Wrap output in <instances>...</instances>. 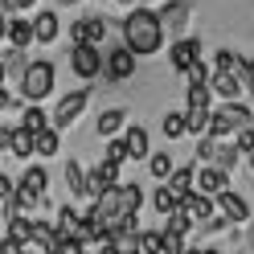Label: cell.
I'll return each mask as SVG.
<instances>
[{
    "instance_id": "12",
    "label": "cell",
    "mask_w": 254,
    "mask_h": 254,
    "mask_svg": "<svg viewBox=\"0 0 254 254\" xmlns=\"http://www.w3.org/2000/svg\"><path fill=\"white\" fill-rule=\"evenodd\" d=\"M217 209H221V217H226V221H234V226L250 221V205H246L242 197H238V193H230V189L217 197Z\"/></svg>"
},
{
    "instance_id": "19",
    "label": "cell",
    "mask_w": 254,
    "mask_h": 254,
    "mask_svg": "<svg viewBox=\"0 0 254 254\" xmlns=\"http://www.w3.org/2000/svg\"><path fill=\"white\" fill-rule=\"evenodd\" d=\"M185 131L197 135V139H205V135H209V111H205V107L185 111Z\"/></svg>"
},
{
    "instance_id": "27",
    "label": "cell",
    "mask_w": 254,
    "mask_h": 254,
    "mask_svg": "<svg viewBox=\"0 0 254 254\" xmlns=\"http://www.w3.org/2000/svg\"><path fill=\"white\" fill-rule=\"evenodd\" d=\"M160 131H164L168 139H181V135H185V111H168V115L160 119Z\"/></svg>"
},
{
    "instance_id": "38",
    "label": "cell",
    "mask_w": 254,
    "mask_h": 254,
    "mask_svg": "<svg viewBox=\"0 0 254 254\" xmlns=\"http://www.w3.org/2000/svg\"><path fill=\"white\" fill-rule=\"evenodd\" d=\"M33 4H37V0H0V17H4V12H25Z\"/></svg>"
},
{
    "instance_id": "37",
    "label": "cell",
    "mask_w": 254,
    "mask_h": 254,
    "mask_svg": "<svg viewBox=\"0 0 254 254\" xmlns=\"http://www.w3.org/2000/svg\"><path fill=\"white\" fill-rule=\"evenodd\" d=\"M152 201H156V209H160L164 217H168V213H177V201L168 197V189H156V197H152Z\"/></svg>"
},
{
    "instance_id": "13",
    "label": "cell",
    "mask_w": 254,
    "mask_h": 254,
    "mask_svg": "<svg viewBox=\"0 0 254 254\" xmlns=\"http://www.w3.org/2000/svg\"><path fill=\"white\" fill-rule=\"evenodd\" d=\"M164 189H168V197L181 205L189 193H193V168H172V177H168V185H164Z\"/></svg>"
},
{
    "instance_id": "36",
    "label": "cell",
    "mask_w": 254,
    "mask_h": 254,
    "mask_svg": "<svg viewBox=\"0 0 254 254\" xmlns=\"http://www.w3.org/2000/svg\"><path fill=\"white\" fill-rule=\"evenodd\" d=\"M94 172H99V181H103V189H115V185H119V168H115V164H107V160H99V168H94Z\"/></svg>"
},
{
    "instance_id": "11",
    "label": "cell",
    "mask_w": 254,
    "mask_h": 254,
    "mask_svg": "<svg viewBox=\"0 0 254 254\" xmlns=\"http://www.w3.org/2000/svg\"><path fill=\"white\" fill-rule=\"evenodd\" d=\"M86 107V90H74V94H66V99L58 103V111H54V131H62V127H70L74 119H78V111Z\"/></svg>"
},
{
    "instance_id": "2",
    "label": "cell",
    "mask_w": 254,
    "mask_h": 254,
    "mask_svg": "<svg viewBox=\"0 0 254 254\" xmlns=\"http://www.w3.org/2000/svg\"><path fill=\"white\" fill-rule=\"evenodd\" d=\"M123 45L131 50L135 58H152V54H160V45H164V29L160 21H156V12L152 8H131L127 12V21H123Z\"/></svg>"
},
{
    "instance_id": "21",
    "label": "cell",
    "mask_w": 254,
    "mask_h": 254,
    "mask_svg": "<svg viewBox=\"0 0 254 254\" xmlns=\"http://www.w3.org/2000/svg\"><path fill=\"white\" fill-rule=\"evenodd\" d=\"M29 238H33V217H25V213H17V217H8V242H17V246H25Z\"/></svg>"
},
{
    "instance_id": "33",
    "label": "cell",
    "mask_w": 254,
    "mask_h": 254,
    "mask_svg": "<svg viewBox=\"0 0 254 254\" xmlns=\"http://www.w3.org/2000/svg\"><path fill=\"white\" fill-rule=\"evenodd\" d=\"M189 78V86H209V70H205V62H193V66L185 70Z\"/></svg>"
},
{
    "instance_id": "7",
    "label": "cell",
    "mask_w": 254,
    "mask_h": 254,
    "mask_svg": "<svg viewBox=\"0 0 254 254\" xmlns=\"http://www.w3.org/2000/svg\"><path fill=\"white\" fill-rule=\"evenodd\" d=\"M70 41L74 45H99L107 41V17H82V21H74L70 25Z\"/></svg>"
},
{
    "instance_id": "45",
    "label": "cell",
    "mask_w": 254,
    "mask_h": 254,
    "mask_svg": "<svg viewBox=\"0 0 254 254\" xmlns=\"http://www.w3.org/2000/svg\"><path fill=\"white\" fill-rule=\"evenodd\" d=\"M115 254H139V250H115Z\"/></svg>"
},
{
    "instance_id": "18",
    "label": "cell",
    "mask_w": 254,
    "mask_h": 254,
    "mask_svg": "<svg viewBox=\"0 0 254 254\" xmlns=\"http://www.w3.org/2000/svg\"><path fill=\"white\" fill-rule=\"evenodd\" d=\"M209 94H221L226 103H234L238 94H242V86H238L234 74H213V78H209Z\"/></svg>"
},
{
    "instance_id": "10",
    "label": "cell",
    "mask_w": 254,
    "mask_h": 254,
    "mask_svg": "<svg viewBox=\"0 0 254 254\" xmlns=\"http://www.w3.org/2000/svg\"><path fill=\"white\" fill-rule=\"evenodd\" d=\"M193 62H201V37H181L168 50V66L172 70H189Z\"/></svg>"
},
{
    "instance_id": "43",
    "label": "cell",
    "mask_w": 254,
    "mask_h": 254,
    "mask_svg": "<svg viewBox=\"0 0 254 254\" xmlns=\"http://www.w3.org/2000/svg\"><path fill=\"white\" fill-rule=\"evenodd\" d=\"M4 135H8V131H4V127H0V152H4Z\"/></svg>"
},
{
    "instance_id": "28",
    "label": "cell",
    "mask_w": 254,
    "mask_h": 254,
    "mask_svg": "<svg viewBox=\"0 0 254 254\" xmlns=\"http://www.w3.org/2000/svg\"><path fill=\"white\" fill-rule=\"evenodd\" d=\"M33 152L37 156H54L58 152V131H54V127H45V131L33 135Z\"/></svg>"
},
{
    "instance_id": "34",
    "label": "cell",
    "mask_w": 254,
    "mask_h": 254,
    "mask_svg": "<svg viewBox=\"0 0 254 254\" xmlns=\"http://www.w3.org/2000/svg\"><path fill=\"white\" fill-rule=\"evenodd\" d=\"M103 160H107V164H115V168L127 160V148H123V139H111V144H107V152H103Z\"/></svg>"
},
{
    "instance_id": "42",
    "label": "cell",
    "mask_w": 254,
    "mask_h": 254,
    "mask_svg": "<svg viewBox=\"0 0 254 254\" xmlns=\"http://www.w3.org/2000/svg\"><path fill=\"white\" fill-rule=\"evenodd\" d=\"M4 37H8V21L0 17V41H4Z\"/></svg>"
},
{
    "instance_id": "16",
    "label": "cell",
    "mask_w": 254,
    "mask_h": 254,
    "mask_svg": "<svg viewBox=\"0 0 254 254\" xmlns=\"http://www.w3.org/2000/svg\"><path fill=\"white\" fill-rule=\"evenodd\" d=\"M238 127H234V115H230V107H221V111H209V139L217 144V139H226L234 135Z\"/></svg>"
},
{
    "instance_id": "17",
    "label": "cell",
    "mask_w": 254,
    "mask_h": 254,
    "mask_svg": "<svg viewBox=\"0 0 254 254\" xmlns=\"http://www.w3.org/2000/svg\"><path fill=\"white\" fill-rule=\"evenodd\" d=\"M54 37H58V12H37V21H33V41L50 45Z\"/></svg>"
},
{
    "instance_id": "32",
    "label": "cell",
    "mask_w": 254,
    "mask_h": 254,
    "mask_svg": "<svg viewBox=\"0 0 254 254\" xmlns=\"http://www.w3.org/2000/svg\"><path fill=\"white\" fill-rule=\"evenodd\" d=\"M185 99H189V111H197V107L209 111V86H189Z\"/></svg>"
},
{
    "instance_id": "6",
    "label": "cell",
    "mask_w": 254,
    "mask_h": 254,
    "mask_svg": "<svg viewBox=\"0 0 254 254\" xmlns=\"http://www.w3.org/2000/svg\"><path fill=\"white\" fill-rule=\"evenodd\" d=\"M70 70L82 78V82H90V78L103 74V54L94 50V45H74L70 50Z\"/></svg>"
},
{
    "instance_id": "39",
    "label": "cell",
    "mask_w": 254,
    "mask_h": 254,
    "mask_svg": "<svg viewBox=\"0 0 254 254\" xmlns=\"http://www.w3.org/2000/svg\"><path fill=\"white\" fill-rule=\"evenodd\" d=\"M213 148H217V144H213L209 135H205L201 144H197V160H201V164H209V160H213Z\"/></svg>"
},
{
    "instance_id": "3",
    "label": "cell",
    "mask_w": 254,
    "mask_h": 254,
    "mask_svg": "<svg viewBox=\"0 0 254 254\" xmlns=\"http://www.w3.org/2000/svg\"><path fill=\"white\" fill-rule=\"evenodd\" d=\"M50 90H54V62H45V58H41V62H29V70H25V78H21V94L37 107Z\"/></svg>"
},
{
    "instance_id": "41",
    "label": "cell",
    "mask_w": 254,
    "mask_h": 254,
    "mask_svg": "<svg viewBox=\"0 0 254 254\" xmlns=\"http://www.w3.org/2000/svg\"><path fill=\"white\" fill-rule=\"evenodd\" d=\"M8 107H12V94H8V90H0V111H8Z\"/></svg>"
},
{
    "instance_id": "14",
    "label": "cell",
    "mask_w": 254,
    "mask_h": 254,
    "mask_svg": "<svg viewBox=\"0 0 254 254\" xmlns=\"http://www.w3.org/2000/svg\"><path fill=\"white\" fill-rule=\"evenodd\" d=\"M4 152H12L17 160H29V156H33V135H29L25 127H12L4 135Z\"/></svg>"
},
{
    "instance_id": "47",
    "label": "cell",
    "mask_w": 254,
    "mask_h": 254,
    "mask_svg": "<svg viewBox=\"0 0 254 254\" xmlns=\"http://www.w3.org/2000/svg\"><path fill=\"white\" fill-rule=\"evenodd\" d=\"M62 4H78V0H62Z\"/></svg>"
},
{
    "instance_id": "29",
    "label": "cell",
    "mask_w": 254,
    "mask_h": 254,
    "mask_svg": "<svg viewBox=\"0 0 254 254\" xmlns=\"http://www.w3.org/2000/svg\"><path fill=\"white\" fill-rule=\"evenodd\" d=\"M148 172H152L156 181H168V177H172V156H168V152H156L152 160H148Z\"/></svg>"
},
{
    "instance_id": "35",
    "label": "cell",
    "mask_w": 254,
    "mask_h": 254,
    "mask_svg": "<svg viewBox=\"0 0 254 254\" xmlns=\"http://www.w3.org/2000/svg\"><path fill=\"white\" fill-rule=\"evenodd\" d=\"M66 185H70V193H74V197L82 193V164H78V160L66 164Z\"/></svg>"
},
{
    "instance_id": "20",
    "label": "cell",
    "mask_w": 254,
    "mask_h": 254,
    "mask_svg": "<svg viewBox=\"0 0 254 254\" xmlns=\"http://www.w3.org/2000/svg\"><path fill=\"white\" fill-rule=\"evenodd\" d=\"M123 119H127V111H119V107L99 111V123H94V131H99V135H115L119 127H123Z\"/></svg>"
},
{
    "instance_id": "48",
    "label": "cell",
    "mask_w": 254,
    "mask_h": 254,
    "mask_svg": "<svg viewBox=\"0 0 254 254\" xmlns=\"http://www.w3.org/2000/svg\"><path fill=\"white\" fill-rule=\"evenodd\" d=\"M119 4H135V0H119Z\"/></svg>"
},
{
    "instance_id": "25",
    "label": "cell",
    "mask_w": 254,
    "mask_h": 254,
    "mask_svg": "<svg viewBox=\"0 0 254 254\" xmlns=\"http://www.w3.org/2000/svg\"><path fill=\"white\" fill-rule=\"evenodd\" d=\"M135 250H139V254H164L160 230H139V234H135Z\"/></svg>"
},
{
    "instance_id": "51",
    "label": "cell",
    "mask_w": 254,
    "mask_h": 254,
    "mask_svg": "<svg viewBox=\"0 0 254 254\" xmlns=\"http://www.w3.org/2000/svg\"><path fill=\"white\" fill-rule=\"evenodd\" d=\"M246 90H250V94H254V82H250V86H246Z\"/></svg>"
},
{
    "instance_id": "9",
    "label": "cell",
    "mask_w": 254,
    "mask_h": 254,
    "mask_svg": "<svg viewBox=\"0 0 254 254\" xmlns=\"http://www.w3.org/2000/svg\"><path fill=\"white\" fill-rule=\"evenodd\" d=\"M189 4L185 0H168V4H160V12H156V21H160L164 33H185V25H189Z\"/></svg>"
},
{
    "instance_id": "26",
    "label": "cell",
    "mask_w": 254,
    "mask_h": 254,
    "mask_svg": "<svg viewBox=\"0 0 254 254\" xmlns=\"http://www.w3.org/2000/svg\"><path fill=\"white\" fill-rule=\"evenodd\" d=\"M21 119H25L21 127H25L29 135H37V131H45V127H50V115H45L41 107H25V115H21Z\"/></svg>"
},
{
    "instance_id": "49",
    "label": "cell",
    "mask_w": 254,
    "mask_h": 254,
    "mask_svg": "<svg viewBox=\"0 0 254 254\" xmlns=\"http://www.w3.org/2000/svg\"><path fill=\"white\" fill-rule=\"evenodd\" d=\"M144 4H152V0H139V8H144Z\"/></svg>"
},
{
    "instance_id": "46",
    "label": "cell",
    "mask_w": 254,
    "mask_h": 254,
    "mask_svg": "<svg viewBox=\"0 0 254 254\" xmlns=\"http://www.w3.org/2000/svg\"><path fill=\"white\" fill-rule=\"evenodd\" d=\"M250 246H254V226H250Z\"/></svg>"
},
{
    "instance_id": "8",
    "label": "cell",
    "mask_w": 254,
    "mask_h": 254,
    "mask_svg": "<svg viewBox=\"0 0 254 254\" xmlns=\"http://www.w3.org/2000/svg\"><path fill=\"white\" fill-rule=\"evenodd\" d=\"M230 189V177L226 172H217L213 164H201V172H193V193H201V197H221Z\"/></svg>"
},
{
    "instance_id": "30",
    "label": "cell",
    "mask_w": 254,
    "mask_h": 254,
    "mask_svg": "<svg viewBox=\"0 0 254 254\" xmlns=\"http://www.w3.org/2000/svg\"><path fill=\"white\" fill-rule=\"evenodd\" d=\"M189 230H193V226H189V217L177 209V213H168V221H164V230H160V234H172V238H181V242H185V234H189Z\"/></svg>"
},
{
    "instance_id": "40",
    "label": "cell",
    "mask_w": 254,
    "mask_h": 254,
    "mask_svg": "<svg viewBox=\"0 0 254 254\" xmlns=\"http://www.w3.org/2000/svg\"><path fill=\"white\" fill-rule=\"evenodd\" d=\"M12 193H17V181H12V177H4V172H0V201H8Z\"/></svg>"
},
{
    "instance_id": "1",
    "label": "cell",
    "mask_w": 254,
    "mask_h": 254,
    "mask_svg": "<svg viewBox=\"0 0 254 254\" xmlns=\"http://www.w3.org/2000/svg\"><path fill=\"white\" fill-rule=\"evenodd\" d=\"M139 205H144V189H139V185H115V189H107V193L90 205L86 217H90L103 234H111V238H119V234H139V230H135Z\"/></svg>"
},
{
    "instance_id": "24",
    "label": "cell",
    "mask_w": 254,
    "mask_h": 254,
    "mask_svg": "<svg viewBox=\"0 0 254 254\" xmlns=\"http://www.w3.org/2000/svg\"><path fill=\"white\" fill-rule=\"evenodd\" d=\"M8 41H12V50L25 54V45L33 41V21H8Z\"/></svg>"
},
{
    "instance_id": "44",
    "label": "cell",
    "mask_w": 254,
    "mask_h": 254,
    "mask_svg": "<svg viewBox=\"0 0 254 254\" xmlns=\"http://www.w3.org/2000/svg\"><path fill=\"white\" fill-rule=\"evenodd\" d=\"M0 86H4V62H0Z\"/></svg>"
},
{
    "instance_id": "4",
    "label": "cell",
    "mask_w": 254,
    "mask_h": 254,
    "mask_svg": "<svg viewBox=\"0 0 254 254\" xmlns=\"http://www.w3.org/2000/svg\"><path fill=\"white\" fill-rule=\"evenodd\" d=\"M177 209L189 217V226H205V230H221V221H217V213H213V201L209 197H201V193H189Z\"/></svg>"
},
{
    "instance_id": "5",
    "label": "cell",
    "mask_w": 254,
    "mask_h": 254,
    "mask_svg": "<svg viewBox=\"0 0 254 254\" xmlns=\"http://www.w3.org/2000/svg\"><path fill=\"white\" fill-rule=\"evenodd\" d=\"M103 70H107V82H127L135 74V54L127 45H115L111 54H103Z\"/></svg>"
},
{
    "instance_id": "15",
    "label": "cell",
    "mask_w": 254,
    "mask_h": 254,
    "mask_svg": "<svg viewBox=\"0 0 254 254\" xmlns=\"http://www.w3.org/2000/svg\"><path fill=\"white\" fill-rule=\"evenodd\" d=\"M123 148H127V160H144V156H148V131L139 123H131L127 135H123Z\"/></svg>"
},
{
    "instance_id": "22",
    "label": "cell",
    "mask_w": 254,
    "mask_h": 254,
    "mask_svg": "<svg viewBox=\"0 0 254 254\" xmlns=\"http://www.w3.org/2000/svg\"><path fill=\"white\" fill-rule=\"evenodd\" d=\"M209 164H213L217 172H226V177H230V172L238 168V148H234V144H217V148H213V160H209Z\"/></svg>"
},
{
    "instance_id": "31",
    "label": "cell",
    "mask_w": 254,
    "mask_h": 254,
    "mask_svg": "<svg viewBox=\"0 0 254 254\" xmlns=\"http://www.w3.org/2000/svg\"><path fill=\"white\" fill-rule=\"evenodd\" d=\"M0 62H4V78H8V74H17V78H25V70H29V62H25V54H21V50H12V54H4Z\"/></svg>"
},
{
    "instance_id": "50",
    "label": "cell",
    "mask_w": 254,
    "mask_h": 254,
    "mask_svg": "<svg viewBox=\"0 0 254 254\" xmlns=\"http://www.w3.org/2000/svg\"><path fill=\"white\" fill-rule=\"evenodd\" d=\"M250 168H254V152H250Z\"/></svg>"
},
{
    "instance_id": "23",
    "label": "cell",
    "mask_w": 254,
    "mask_h": 254,
    "mask_svg": "<svg viewBox=\"0 0 254 254\" xmlns=\"http://www.w3.org/2000/svg\"><path fill=\"white\" fill-rule=\"evenodd\" d=\"M213 66H217V74H234V78H242V58H238L234 50H217L213 54ZM242 86V82H238Z\"/></svg>"
}]
</instances>
